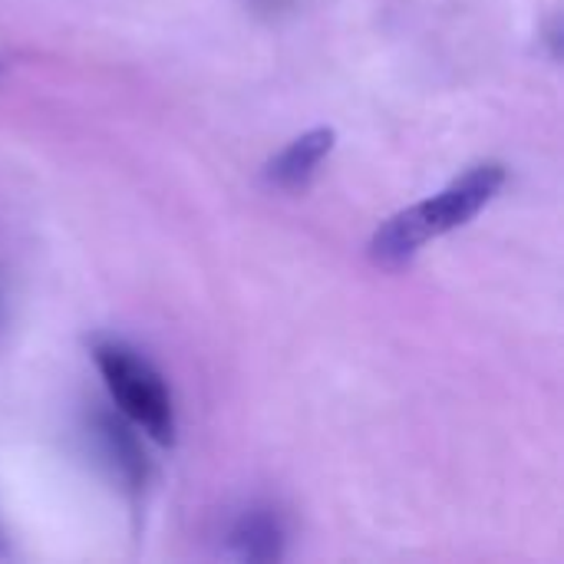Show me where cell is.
I'll list each match as a JSON object with an SVG mask.
<instances>
[{"label":"cell","instance_id":"6","mask_svg":"<svg viewBox=\"0 0 564 564\" xmlns=\"http://www.w3.org/2000/svg\"><path fill=\"white\" fill-rule=\"evenodd\" d=\"M0 552H3V542H0Z\"/></svg>","mask_w":564,"mask_h":564},{"label":"cell","instance_id":"3","mask_svg":"<svg viewBox=\"0 0 564 564\" xmlns=\"http://www.w3.org/2000/svg\"><path fill=\"white\" fill-rule=\"evenodd\" d=\"M93 440H96L99 459L112 473V479L132 499H139L145 492L149 479H152V466H149V459H145L139 440H135V433L122 420H116L109 413H96V420H93Z\"/></svg>","mask_w":564,"mask_h":564},{"label":"cell","instance_id":"1","mask_svg":"<svg viewBox=\"0 0 564 564\" xmlns=\"http://www.w3.org/2000/svg\"><path fill=\"white\" fill-rule=\"evenodd\" d=\"M502 185H506V169L499 162H482L473 165L443 192H436L433 198L397 212L370 238L373 264L387 271L406 268L430 241L469 225L499 195Z\"/></svg>","mask_w":564,"mask_h":564},{"label":"cell","instance_id":"2","mask_svg":"<svg viewBox=\"0 0 564 564\" xmlns=\"http://www.w3.org/2000/svg\"><path fill=\"white\" fill-rule=\"evenodd\" d=\"M93 360L119 413L159 446L175 443V403L165 377L122 340H96Z\"/></svg>","mask_w":564,"mask_h":564},{"label":"cell","instance_id":"4","mask_svg":"<svg viewBox=\"0 0 564 564\" xmlns=\"http://www.w3.org/2000/svg\"><path fill=\"white\" fill-rule=\"evenodd\" d=\"M284 545L288 529L271 506L245 509L225 535V555L238 562H278L284 558Z\"/></svg>","mask_w":564,"mask_h":564},{"label":"cell","instance_id":"5","mask_svg":"<svg viewBox=\"0 0 564 564\" xmlns=\"http://www.w3.org/2000/svg\"><path fill=\"white\" fill-rule=\"evenodd\" d=\"M334 142H337V132L334 129H311V132H304V135H297L294 142H288L271 162H268V169H264V178L274 185V188H281V192H297V188H304L314 175H317V169H321V162L334 152Z\"/></svg>","mask_w":564,"mask_h":564}]
</instances>
